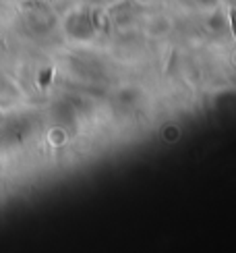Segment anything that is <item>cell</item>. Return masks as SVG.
Instances as JSON below:
<instances>
[{"mask_svg": "<svg viewBox=\"0 0 236 253\" xmlns=\"http://www.w3.org/2000/svg\"><path fill=\"white\" fill-rule=\"evenodd\" d=\"M230 21H232V31H234V36H236V10L230 8Z\"/></svg>", "mask_w": 236, "mask_h": 253, "instance_id": "cell-1", "label": "cell"}]
</instances>
